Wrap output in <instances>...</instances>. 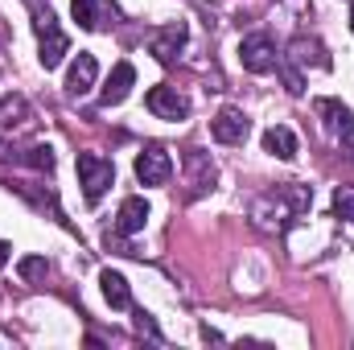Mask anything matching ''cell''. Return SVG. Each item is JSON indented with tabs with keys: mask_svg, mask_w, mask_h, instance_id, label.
Segmentation results:
<instances>
[{
	"mask_svg": "<svg viewBox=\"0 0 354 350\" xmlns=\"http://www.w3.org/2000/svg\"><path fill=\"white\" fill-rule=\"evenodd\" d=\"M313 206V185H301V181H284V185H276L272 194L264 198H256L252 202V223L260 227V231H284L297 214H305Z\"/></svg>",
	"mask_w": 354,
	"mask_h": 350,
	"instance_id": "1",
	"label": "cell"
},
{
	"mask_svg": "<svg viewBox=\"0 0 354 350\" xmlns=\"http://www.w3.org/2000/svg\"><path fill=\"white\" fill-rule=\"evenodd\" d=\"M33 29H37V62H41L46 71H54V66L71 54V37L58 29V21H54L50 8H37V12H33Z\"/></svg>",
	"mask_w": 354,
	"mask_h": 350,
	"instance_id": "2",
	"label": "cell"
},
{
	"mask_svg": "<svg viewBox=\"0 0 354 350\" xmlns=\"http://www.w3.org/2000/svg\"><path fill=\"white\" fill-rule=\"evenodd\" d=\"M75 169H79V185H83V198H87L91 206L115 185V165L107 157H99V153H79Z\"/></svg>",
	"mask_w": 354,
	"mask_h": 350,
	"instance_id": "3",
	"label": "cell"
},
{
	"mask_svg": "<svg viewBox=\"0 0 354 350\" xmlns=\"http://www.w3.org/2000/svg\"><path fill=\"white\" fill-rule=\"evenodd\" d=\"M239 62H243L248 75H272L280 58H276V46H272L268 33H248L239 42Z\"/></svg>",
	"mask_w": 354,
	"mask_h": 350,
	"instance_id": "4",
	"label": "cell"
},
{
	"mask_svg": "<svg viewBox=\"0 0 354 350\" xmlns=\"http://www.w3.org/2000/svg\"><path fill=\"white\" fill-rule=\"evenodd\" d=\"M174 177V157L161 145H145L136 153V181L140 185H165Z\"/></svg>",
	"mask_w": 354,
	"mask_h": 350,
	"instance_id": "5",
	"label": "cell"
},
{
	"mask_svg": "<svg viewBox=\"0 0 354 350\" xmlns=\"http://www.w3.org/2000/svg\"><path fill=\"white\" fill-rule=\"evenodd\" d=\"M210 132H214L218 145H243L248 132H252V120H248L239 107H223V111L210 120Z\"/></svg>",
	"mask_w": 354,
	"mask_h": 350,
	"instance_id": "6",
	"label": "cell"
},
{
	"mask_svg": "<svg viewBox=\"0 0 354 350\" xmlns=\"http://www.w3.org/2000/svg\"><path fill=\"white\" fill-rule=\"evenodd\" d=\"M214 181H218L214 161H210L202 149H189V153H185V185H189V198H198V194L214 190Z\"/></svg>",
	"mask_w": 354,
	"mask_h": 350,
	"instance_id": "7",
	"label": "cell"
},
{
	"mask_svg": "<svg viewBox=\"0 0 354 350\" xmlns=\"http://www.w3.org/2000/svg\"><path fill=\"white\" fill-rule=\"evenodd\" d=\"M145 107L161 120H185L189 116V99L181 95L177 87H153L145 95Z\"/></svg>",
	"mask_w": 354,
	"mask_h": 350,
	"instance_id": "8",
	"label": "cell"
},
{
	"mask_svg": "<svg viewBox=\"0 0 354 350\" xmlns=\"http://www.w3.org/2000/svg\"><path fill=\"white\" fill-rule=\"evenodd\" d=\"M185 37H189V29H185V21H174V25H165V29H157L153 33V42H149V50L157 54V62H165V66H174L177 54H181V46H185Z\"/></svg>",
	"mask_w": 354,
	"mask_h": 350,
	"instance_id": "9",
	"label": "cell"
},
{
	"mask_svg": "<svg viewBox=\"0 0 354 350\" xmlns=\"http://www.w3.org/2000/svg\"><path fill=\"white\" fill-rule=\"evenodd\" d=\"M95 79H99V62H95V54L79 50V58H75L71 71H66V95H71V99H83V95L95 87Z\"/></svg>",
	"mask_w": 354,
	"mask_h": 350,
	"instance_id": "10",
	"label": "cell"
},
{
	"mask_svg": "<svg viewBox=\"0 0 354 350\" xmlns=\"http://www.w3.org/2000/svg\"><path fill=\"white\" fill-rule=\"evenodd\" d=\"M136 83V71H132V62H115V71H111V79H107V87L99 91V103L103 107H115V103H124L128 99V91Z\"/></svg>",
	"mask_w": 354,
	"mask_h": 350,
	"instance_id": "11",
	"label": "cell"
},
{
	"mask_svg": "<svg viewBox=\"0 0 354 350\" xmlns=\"http://www.w3.org/2000/svg\"><path fill=\"white\" fill-rule=\"evenodd\" d=\"M288 58H292V62H301V66H317V71H330V66H334V62H330V54H326V46H322L317 37H292Z\"/></svg>",
	"mask_w": 354,
	"mask_h": 350,
	"instance_id": "12",
	"label": "cell"
},
{
	"mask_svg": "<svg viewBox=\"0 0 354 350\" xmlns=\"http://www.w3.org/2000/svg\"><path fill=\"white\" fill-rule=\"evenodd\" d=\"M149 223V202L145 198H124L120 214H115V235H136Z\"/></svg>",
	"mask_w": 354,
	"mask_h": 350,
	"instance_id": "13",
	"label": "cell"
},
{
	"mask_svg": "<svg viewBox=\"0 0 354 350\" xmlns=\"http://www.w3.org/2000/svg\"><path fill=\"white\" fill-rule=\"evenodd\" d=\"M264 153L280 157V161H292V157L301 153V145H297L292 128H284V124H272V128L264 132Z\"/></svg>",
	"mask_w": 354,
	"mask_h": 350,
	"instance_id": "14",
	"label": "cell"
},
{
	"mask_svg": "<svg viewBox=\"0 0 354 350\" xmlns=\"http://www.w3.org/2000/svg\"><path fill=\"white\" fill-rule=\"evenodd\" d=\"M99 284H103V301L111 305V309H132V293H128V280L120 276V272H103L99 276Z\"/></svg>",
	"mask_w": 354,
	"mask_h": 350,
	"instance_id": "15",
	"label": "cell"
},
{
	"mask_svg": "<svg viewBox=\"0 0 354 350\" xmlns=\"http://www.w3.org/2000/svg\"><path fill=\"white\" fill-rule=\"evenodd\" d=\"M313 111H317V116L326 120V128H334V132H338V128H346V124L354 120L351 107H346V103H338V99H317V103H313Z\"/></svg>",
	"mask_w": 354,
	"mask_h": 350,
	"instance_id": "16",
	"label": "cell"
},
{
	"mask_svg": "<svg viewBox=\"0 0 354 350\" xmlns=\"http://www.w3.org/2000/svg\"><path fill=\"white\" fill-rule=\"evenodd\" d=\"M25 120H29L25 95H4V99H0V128H17V124H25Z\"/></svg>",
	"mask_w": 354,
	"mask_h": 350,
	"instance_id": "17",
	"label": "cell"
},
{
	"mask_svg": "<svg viewBox=\"0 0 354 350\" xmlns=\"http://www.w3.org/2000/svg\"><path fill=\"white\" fill-rule=\"evenodd\" d=\"M21 165L50 174V169H54V149H50V145H33V149H25V153H21Z\"/></svg>",
	"mask_w": 354,
	"mask_h": 350,
	"instance_id": "18",
	"label": "cell"
},
{
	"mask_svg": "<svg viewBox=\"0 0 354 350\" xmlns=\"http://www.w3.org/2000/svg\"><path fill=\"white\" fill-rule=\"evenodd\" d=\"M71 17L79 21V29H99V4L95 0H71Z\"/></svg>",
	"mask_w": 354,
	"mask_h": 350,
	"instance_id": "19",
	"label": "cell"
},
{
	"mask_svg": "<svg viewBox=\"0 0 354 350\" xmlns=\"http://www.w3.org/2000/svg\"><path fill=\"white\" fill-rule=\"evenodd\" d=\"M334 214L354 223V185H338L334 190Z\"/></svg>",
	"mask_w": 354,
	"mask_h": 350,
	"instance_id": "20",
	"label": "cell"
},
{
	"mask_svg": "<svg viewBox=\"0 0 354 350\" xmlns=\"http://www.w3.org/2000/svg\"><path fill=\"white\" fill-rule=\"evenodd\" d=\"M17 272H21V280H41L46 272H50V264H46V256H25V260L17 264Z\"/></svg>",
	"mask_w": 354,
	"mask_h": 350,
	"instance_id": "21",
	"label": "cell"
},
{
	"mask_svg": "<svg viewBox=\"0 0 354 350\" xmlns=\"http://www.w3.org/2000/svg\"><path fill=\"white\" fill-rule=\"evenodd\" d=\"M276 71H280V79H284V91H288V95H305V79H301V71H297V66L276 62Z\"/></svg>",
	"mask_w": 354,
	"mask_h": 350,
	"instance_id": "22",
	"label": "cell"
},
{
	"mask_svg": "<svg viewBox=\"0 0 354 350\" xmlns=\"http://www.w3.org/2000/svg\"><path fill=\"white\" fill-rule=\"evenodd\" d=\"M132 326H136V334H145V338H153V342H161V330H157V322H153V313H145V309H136V313H132Z\"/></svg>",
	"mask_w": 354,
	"mask_h": 350,
	"instance_id": "23",
	"label": "cell"
},
{
	"mask_svg": "<svg viewBox=\"0 0 354 350\" xmlns=\"http://www.w3.org/2000/svg\"><path fill=\"white\" fill-rule=\"evenodd\" d=\"M338 149H342V153L354 161V120L346 124V128H338Z\"/></svg>",
	"mask_w": 354,
	"mask_h": 350,
	"instance_id": "24",
	"label": "cell"
},
{
	"mask_svg": "<svg viewBox=\"0 0 354 350\" xmlns=\"http://www.w3.org/2000/svg\"><path fill=\"white\" fill-rule=\"evenodd\" d=\"M202 338H206V342H223V334H218V330H210V326H202Z\"/></svg>",
	"mask_w": 354,
	"mask_h": 350,
	"instance_id": "25",
	"label": "cell"
},
{
	"mask_svg": "<svg viewBox=\"0 0 354 350\" xmlns=\"http://www.w3.org/2000/svg\"><path fill=\"white\" fill-rule=\"evenodd\" d=\"M8 252H12V248H8V243H4V239H0V268H4V264H8Z\"/></svg>",
	"mask_w": 354,
	"mask_h": 350,
	"instance_id": "26",
	"label": "cell"
},
{
	"mask_svg": "<svg viewBox=\"0 0 354 350\" xmlns=\"http://www.w3.org/2000/svg\"><path fill=\"white\" fill-rule=\"evenodd\" d=\"M0 157H8V153H4V140H0Z\"/></svg>",
	"mask_w": 354,
	"mask_h": 350,
	"instance_id": "27",
	"label": "cell"
},
{
	"mask_svg": "<svg viewBox=\"0 0 354 350\" xmlns=\"http://www.w3.org/2000/svg\"><path fill=\"white\" fill-rule=\"evenodd\" d=\"M351 29H354V8H351Z\"/></svg>",
	"mask_w": 354,
	"mask_h": 350,
	"instance_id": "28",
	"label": "cell"
}]
</instances>
